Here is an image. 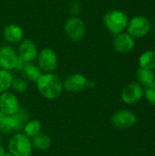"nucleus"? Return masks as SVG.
I'll return each instance as SVG.
<instances>
[{"instance_id": "1", "label": "nucleus", "mask_w": 155, "mask_h": 156, "mask_svg": "<svg viewBox=\"0 0 155 156\" xmlns=\"http://www.w3.org/2000/svg\"><path fill=\"white\" fill-rule=\"evenodd\" d=\"M36 83L40 95L48 101L58 99L64 90L62 80L54 73H43Z\"/></svg>"}, {"instance_id": "2", "label": "nucleus", "mask_w": 155, "mask_h": 156, "mask_svg": "<svg viewBox=\"0 0 155 156\" xmlns=\"http://www.w3.org/2000/svg\"><path fill=\"white\" fill-rule=\"evenodd\" d=\"M128 16L127 15L118 9L110 10L103 16V23L106 28L113 35H118L127 28L128 26Z\"/></svg>"}, {"instance_id": "3", "label": "nucleus", "mask_w": 155, "mask_h": 156, "mask_svg": "<svg viewBox=\"0 0 155 156\" xmlns=\"http://www.w3.org/2000/svg\"><path fill=\"white\" fill-rule=\"evenodd\" d=\"M32 150L31 139L24 133L14 134L8 142V152L13 156H31Z\"/></svg>"}, {"instance_id": "4", "label": "nucleus", "mask_w": 155, "mask_h": 156, "mask_svg": "<svg viewBox=\"0 0 155 156\" xmlns=\"http://www.w3.org/2000/svg\"><path fill=\"white\" fill-rule=\"evenodd\" d=\"M151 21L143 16H136L128 22L127 33L134 38L145 37L151 30Z\"/></svg>"}, {"instance_id": "5", "label": "nucleus", "mask_w": 155, "mask_h": 156, "mask_svg": "<svg viewBox=\"0 0 155 156\" xmlns=\"http://www.w3.org/2000/svg\"><path fill=\"white\" fill-rule=\"evenodd\" d=\"M64 30L71 41L79 42L85 36L86 26L81 18L78 16H71L66 21L64 25Z\"/></svg>"}, {"instance_id": "6", "label": "nucleus", "mask_w": 155, "mask_h": 156, "mask_svg": "<svg viewBox=\"0 0 155 156\" xmlns=\"http://www.w3.org/2000/svg\"><path fill=\"white\" fill-rule=\"evenodd\" d=\"M37 66L44 73H53L58 68V56L50 48L41 49L37 54Z\"/></svg>"}, {"instance_id": "7", "label": "nucleus", "mask_w": 155, "mask_h": 156, "mask_svg": "<svg viewBox=\"0 0 155 156\" xmlns=\"http://www.w3.org/2000/svg\"><path fill=\"white\" fill-rule=\"evenodd\" d=\"M89 81L90 80H88L83 74L74 73L66 78L63 81V88L69 92H82L88 89Z\"/></svg>"}, {"instance_id": "8", "label": "nucleus", "mask_w": 155, "mask_h": 156, "mask_svg": "<svg viewBox=\"0 0 155 156\" xmlns=\"http://www.w3.org/2000/svg\"><path fill=\"white\" fill-rule=\"evenodd\" d=\"M20 102L13 92L5 91L0 94V111L7 116H13L20 109Z\"/></svg>"}, {"instance_id": "9", "label": "nucleus", "mask_w": 155, "mask_h": 156, "mask_svg": "<svg viewBox=\"0 0 155 156\" xmlns=\"http://www.w3.org/2000/svg\"><path fill=\"white\" fill-rule=\"evenodd\" d=\"M18 55L14 48L3 46L0 48V69L11 71L16 69L18 63Z\"/></svg>"}, {"instance_id": "10", "label": "nucleus", "mask_w": 155, "mask_h": 156, "mask_svg": "<svg viewBox=\"0 0 155 156\" xmlns=\"http://www.w3.org/2000/svg\"><path fill=\"white\" fill-rule=\"evenodd\" d=\"M137 122L136 115L129 110H121L116 112L111 117L112 124L120 130H125L132 127Z\"/></svg>"}, {"instance_id": "11", "label": "nucleus", "mask_w": 155, "mask_h": 156, "mask_svg": "<svg viewBox=\"0 0 155 156\" xmlns=\"http://www.w3.org/2000/svg\"><path fill=\"white\" fill-rule=\"evenodd\" d=\"M144 95V90L139 83L128 84L122 91V100L124 103L132 105L142 100Z\"/></svg>"}, {"instance_id": "12", "label": "nucleus", "mask_w": 155, "mask_h": 156, "mask_svg": "<svg viewBox=\"0 0 155 156\" xmlns=\"http://www.w3.org/2000/svg\"><path fill=\"white\" fill-rule=\"evenodd\" d=\"M37 48L32 40L25 39L20 42L17 55L18 58L23 63H33V61L37 58Z\"/></svg>"}, {"instance_id": "13", "label": "nucleus", "mask_w": 155, "mask_h": 156, "mask_svg": "<svg viewBox=\"0 0 155 156\" xmlns=\"http://www.w3.org/2000/svg\"><path fill=\"white\" fill-rule=\"evenodd\" d=\"M113 47L119 53H129L135 47V38L130 34L122 32L115 36L113 39Z\"/></svg>"}, {"instance_id": "14", "label": "nucleus", "mask_w": 155, "mask_h": 156, "mask_svg": "<svg viewBox=\"0 0 155 156\" xmlns=\"http://www.w3.org/2000/svg\"><path fill=\"white\" fill-rule=\"evenodd\" d=\"M4 39L10 44H16L23 40L24 31L22 27L16 24L7 25L3 30Z\"/></svg>"}, {"instance_id": "15", "label": "nucleus", "mask_w": 155, "mask_h": 156, "mask_svg": "<svg viewBox=\"0 0 155 156\" xmlns=\"http://www.w3.org/2000/svg\"><path fill=\"white\" fill-rule=\"evenodd\" d=\"M31 143H32L33 148L38 151H47L52 145V140L50 139V137L42 133L33 137L31 140Z\"/></svg>"}, {"instance_id": "16", "label": "nucleus", "mask_w": 155, "mask_h": 156, "mask_svg": "<svg viewBox=\"0 0 155 156\" xmlns=\"http://www.w3.org/2000/svg\"><path fill=\"white\" fill-rule=\"evenodd\" d=\"M16 131H19V130L15 118L13 116L5 115L0 120V133L8 134Z\"/></svg>"}, {"instance_id": "17", "label": "nucleus", "mask_w": 155, "mask_h": 156, "mask_svg": "<svg viewBox=\"0 0 155 156\" xmlns=\"http://www.w3.org/2000/svg\"><path fill=\"white\" fill-rule=\"evenodd\" d=\"M137 80L139 84L144 87H148L155 81V74L153 70L140 68L137 70Z\"/></svg>"}, {"instance_id": "18", "label": "nucleus", "mask_w": 155, "mask_h": 156, "mask_svg": "<svg viewBox=\"0 0 155 156\" xmlns=\"http://www.w3.org/2000/svg\"><path fill=\"white\" fill-rule=\"evenodd\" d=\"M140 68L152 69H155V50H147L139 58Z\"/></svg>"}, {"instance_id": "19", "label": "nucleus", "mask_w": 155, "mask_h": 156, "mask_svg": "<svg viewBox=\"0 0 155 156\" xmlns=\"http://www.w3.org/2000/svg\"><path fill=\"white\" fill-rule=\"evenodd\" d=\"M24 75L26 77L27 80L33 82H37V80L40 78V76L43 74V72L40 70L37 65H35L33 63H27L24 66L22 69Z\"/></svg>"}, {"instance_id": "20", "label": "nucleus", "mask_w": 155, "mask_h": 156, "mask_svg": "<svg viewBox=\"0 0 155 156\" xmlns=\"http://www.w3.org/2000/svg\"><path fill=\"white\" fill-rule=\"evenodd\" d=\"M24 133L29 137V138H33L35 136H37V134H39L42 131V123L38 121V120H31L28 121L24 128H23Z\"/></svg>"}, {"instance_id": "21", "label": "nucleus", "mask_w": 155, "mask_h": 156, "mask_svg": "<svg viewBox=\"0 0 155 156\" xmlns=\"http://www.w3.org/2000/svg\"><path fill=\"white\" fill-rule=\"evenodd\" d=\"M13 80L14 77L10 71L0 69V94L7 91L11 88Z\"/></svg>"}, {"instance_id": "22", "label": "nucleus", "mask_w": 155, "mask_h": 156, "mask_svg": "<svg viewBox=\"0 0 155 156\" xmlns=\"http://www.w3.org/2000/svg\"><path fill=\"white\" fill-rule=\"evenodd\" d=\"M13 117L16 120V122L18 126V130H23L25 124L29 121V113L27 112V110L24 109V108H20L19 111L13 115Z\"/></svg>"}, {"instance_id": "23", "label": "nucleus", "mask_w": 155, "mask_h": 156, "mask_svg": "<svg viewBox=\"0 0 155 156\" xmlns=\"http://www.w3.org/2000/svg\"><path fill=\"white\" fill-rule=\"evenodd\" d=\"M27 87H28L27 82L22 79H14L12 82V86H11V88H13L14 90L19 93L25 92L27 90Z\"/></svg>"}, {"instance_id": "24", "label": "nucleus", "mask_w": 155, "mask_h": 156, "mask_svg": "<svg viewBox=\"0 0 155 156\" xmlns=\"http://www.w3.org/2000/svg\"><path fill=\"white\" fill-rule=\"evenodd\" d=\"M144 95L146 100L155 106V81L148 87H145Z\"/></svg>"}, {"instance_id": "25", "label": "nucleus", "mask_w": 155, "mask_h": 156, "mask_svg": "<svg viewBox=\"0 0 155 156\" xmlns=\"http://www.w3.org/2000/svg\"><path fill=\"white\" fill-rule=\"evenodd\" d=\"M69 11L73 16H77L80 14L81 12V4L78 0H74L69 4Z\"/></svg>"}, {"instance_id": "26", "label": "nucleus", "mask_w": 155, "mask_h": 156, "mask_svg": "<svg viewBox=\"0 0 155 156\" xmlns=\"http://www.w3.org/2000/svg\"><path fill=\"white\" fill-rule=\"evenodd\" d=\"M5 148L2 146V145H0V156H4L5 154Z\"/></svg>"}, {"instance_id": "27", "label": "nucleus", "mask_w": 155, "mask_h": 156, "mask_svg": "<svg viewBox=\"0 0 155 156\" xmlns=\"http://www.w3.org/2000/svg\"><path fill=\"white\" fill-rule=\"evenodd\" d=\"M4 116H5V114H4V113H3V112H2L0 111V120H1V119H2V118L4 117Z\"/></svg>"}, {"instance_id": "28", "label": "nucleus", "mask_w": 155, "mask_h": 156, "mask_svg": "<svg viewBox=\"0 0 155 156\" xmlns=\"http://www.w3.org/2000/svg\"><path fill=\"white\" fill-rule=\"evenodd\" d=\"M4 156H13V155H12V154H11L8 152V153H5V154Z\"/></svg>"}, {"instance_id": "29", "label": "nucleus", "mask_w": 155, "mask_h": 156, "mask_svg": "<svg viewBox=\"0 0 155 156\" xmlns=\"http://www.w3.org/2000/svg\"><path fill=\"white\" fill-rule=\"evenodd\" d=\"M0 145H1V136H0Z\"/></svg>"}, {"instance_id": "30", "label": "nucleus", "mask_w": 155, "mask_h": 156, "mask_svg": "<svg viewBox=\"0 0 155 156\" xmlns=\"http://www.w3.org/2000/svg\"><path fill=\"white\" fill-rule=\"evenodd\" d=\"M154 47H155V44H154Z\"/></svg>"}]
</instances>
